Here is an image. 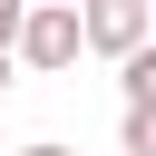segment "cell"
I'll return each mask as SVG.
<instances>
[{"instance_id": "cell-1", "label": "cell", "mask_w": 156, "mask_h": 156, "mask_svg": "<svg viewBox=\"0 0 156 156\" xmlns=\"http://www.w3.org/2000/svg\"><path fill=\"white\" fill-rule=\"evenodd\" d=\"M78 49H88V39H78V0H39V10L20 20V49H10V58L49 78V68H68Z\"/></svg>"}, {"instance_id": "cell-2", "label": "cell", "mask_w": 156, "mask_h": 156, "mask_svg": "<svg viewBox=\"0 0 156 156\" xmlns=\"http://www.w3.org/2000/svg\"><path fill=\"white\" fill-rule=\"evenodd\" d=\"M78 39L107 49V58H136V49L156 39V10H146V0H88V10H78Z\"/></svg>"}, {"instance_id": "cell-3", "label": "cell", "mask_w": 156, "mask_h": 156, "mask_svg": "<svg viewBox=\"0 0 156 156\" xmlns=\"http://www.w3.org/2000/svg\"><path fill=\"white\" fill-rule=\"evenodd\" d=\"M127 156H156V107H127Z\"/></svg>"}, {"instance_id": "cell-4", "label": "cell", "mask_w": 156, "mask_h": 156, "mask_svg": "<svg viewBox=\"0 0 156 156\" xmlns=\"http://www.w3.org/2000/svg\"><path fill=\"white\" fill-rule=\"evenodd\" d=\"M20 20H29V0H0V49H20ZM20 68V58H10Z\"/></svg>"}, {"instance_id": "cell-5", "label": "cell", "mask_w": 156, "mask_h": 156, "mask_svg": "<svg viewBox=\"0 0 156 156\" xmlns=\"http://www.w3.org/2000/svg\"><path fill=\"white\" fill-rule=\"evenodd\" d=\"M0 98H10V49H0Z\"/></svg>"}, {"instance_id": "cell-6", "label": "cell", "mask_w": 156, "mask_h": 156, "mask_svg": "<svg viewBox=\"0 0 156 156\" xmlns=\"http://www.w3.org/2000/svg\"><path fill=\"white\" fill-rule=\"evenodd\" d=\"M20 156H68V146H20Z\"/></svg>"}]
</instances>
